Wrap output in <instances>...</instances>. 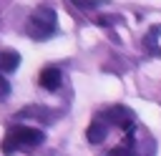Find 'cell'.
<instances>
[{
	"instance_id": "cell-7",
	"label": "cell",
	"mask_w": 161,
	"mask_h": 156,
	"mask_svg": "<svg viewBox=\"0 0 161 156\" xmlns=\"http://www.w3.org/2000/svg\"><path fill=\"white\" fill-rule=\"evenodd\" d=\"M20 65V53L13 48H0V73H13Z\"/></svg>"
},
{
	"instance_id": "cell-8",
	"label": "cell",
	"mask_w": 161,
	"mask_h": 156,
	"mask_svg": "<svg viewBox=\"0 0 161 156\" xmlns=\"http://www.w3.org/2000/svg\"><path fill=\"white\" fill-rule=\"evenodd\" d=\"M161 33V25H153L148 33H146V38H143V45H146V50H151V53H161V48H158V35Z\"/></svg>"
},
{
	"instance_id": "cell-1",
	"label": "cell",
	"mask_w": 161,
	"mask_h": 156,
	"mask_svg": "<svg viewBox=\"0 0 161 156\" xmlns=\"http://www.w3.org/2000/svg\"><path fill=\"white\" fill-rule=\"evenodd\" d=\"M45 141V133L40 128H33V126H23V123H15L8 128L5 133V141H3V153H13L18 148H35Z\"/></svg>"
},
{
	"instance_id": "cell-6",
	"label": "cell",
	"mask_w": 161,
	"mask_h": 156,
	"mask_svg": "<svg viewBox=\"0 0 161 156\" xmlns=\"http://www.w3.org/2000/svg\"><path fill=\"white\" fill-rule=\"evenodd\" d=\"M108 136V123H106V118H93L91 121V126L86 128V138H88V143H101L103 138Z\"/></svg>"
},
{
	"instance_id": "cell-5",
	"label": "cell",
	"mask_w": 161,
	"mask_h": 156,
	"mask_svg": "<svg viewBox=\"0 0 161 156\" xmlns=\"http://www.w3.org/2000/svg\"><path fill=\"white\" fill-rule=\"evenodd\" d=\"M15 118H18V121H23V118H38V121H43V123H50V121H53V111L45 108V106H25V108H20V111L15 113Z\"/></svg>"
},
{
	"instance_id": "cell-11",
	"label": "cell",
	"mask_w": 161,
	"mask_h": 156,
	"mask_svg": "<svg viewBox=\"0 0 161 156\" xmlns=\"http://www.w3.org/2000/svg\"><path fill=\"white\" fill-rule=\"evenodd\" d=\"M68 3H75L78 8H98V5H103L106 0H68Z\"/></svg>"
},
{
	"instance_id": "cell-3",
	"label": "cell",
	"mask_w": 161,
	"mask_h": 156,
	"mask_svg": "<svg viewBox=\"0 0 161 156\" xmlns=\"http://www.w3.org/2000/svg\"><path fill=\"white\" fill-rule=\"evenodd\" d=\"M108 121L113 126L123 128V131H133L136 128V113L131 108H126V106H118V103L108 108Z\"/></svg>"
},
{
	"instance_id": "cell-4",
	"label": "cell",
	"mask_w": 161,
	"mask_h": 156,
	"mask_svg": "<svg viewBox=\"0 0 161 156\" xmlns=\"http://www.w3.org/2000/svg\"><path fill=\"white\" fill-rule=\"evenodd\" d=\"M38 83H40V88H45V91H58L60 83H63L60 68H58V65H45V68L40 70V75H38Z\"/></svg>"
},
{
	"instance_id": "cell-2",
	"label": "cell",
	"mask_w": 161,
	"mask_h": 156,
	"mask_svg": "<svg viewBox=\"0 0 161 156\" xmlns=\"http://www.w3.org/2000/svg\"><path fill=\"white\" fill-rule=\"evenodd\" d=\"M55 25H58L55 10L50 5H38L33 10V15L28 18V23H25V33L33 40H48L55 33Z\"/></svg>"
},
{
	"instance_id": "cell-10",
	"label": "cell",
	"mask_w": 161,
	"mask_h": 156,
	"mask_svg": "<svg viewBox=\"0 0 161 156\" xmlns=\"http://www.w3.org/2000/svg\"><path fill=\"white\" fill-rule=\"evenodd\" d=\"M8 96H10V81L0 73V101H5Z\"/></svg>"
},
{
	"instance_id": "cell-9",
	"label": "cell",
	"mask_w": 161,
	"mask_h": 156,
	"mask_svg": "<svg viewBox=\"0 0 161 156\" xmlns=\"http://www.w3.org/2000/svg\"><path fill=\"white\" fill-rule=\"evenodd\" d=\"M108 156H141V153H138L136 148H128V146H123V143H121V146L111 148V153H108Z\"/></svg>"
}]
</instances>
